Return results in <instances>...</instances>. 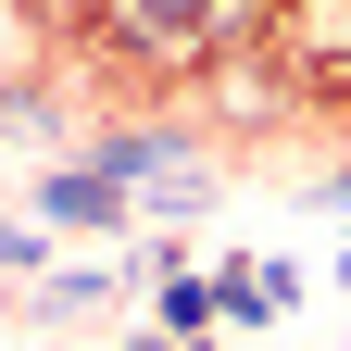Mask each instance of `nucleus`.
I'll return each instance as SVG.
<instances>
[{
	"mask_svg": "<svg viewBox=\"0 0 351 351\" xmlns=\"http://www.w3.org/2000/svg\"><path fill=\"white\" fill-rule=\"evenodd\" d=\"M38 213H51V226H125L138 189H125L113 163H75V176H38Z\"/></svg>",
	"mask_w": 351,
	"mask_h": 351,
	"instance_id": "nucleus-2",
	"label": "nucleus"
},
{
	"mask_svg": "<svg viewBox=\"0 0 351 351\" xmlns=\"http://www.w3.org/2000/svg\"><path fill=\"white\" fill-rule=\"evenodd\" d=\"M314 201H326V213H351V163H339V176H314Z\"/></svg>",
	"mask_w": 351,
	"mask_h": 351,
	"instance_id": "nucleus-4",
	"label": "nucleus"
},
{
	"mask_svg": "<svg viewBox=\"0 0 351 351\" xmlns=\"http://www.w3.org/2000/svg\"><path fill=\"white\" fill-rule=\"evenodd\" d=\"M289 301H301L289 263H239V276H213V314H226V326H263V314H289Z\"/></svg>",
	"mask_w": 351,
	"mask_h": 351,
	"instance_id": "nucleus-3",
	"label": "nucleus"
},
{
	"mask_svg": "<svg viewBox=\"0 0 351 351\" xmlns=\"http://www.w3.org/2000/svg\"><path fill=\"white\" fill-rule=\"evenodd\" d=\"M0 113H13V88H0Z\"/></svg>",
	"mask_w": 351,
	"mask_h": 351,
	"instance_id": "nucleus-5",
	"label": "nucleus"
},
{
	"mask_svg": "<svg viewBox=\"0 0 351 351\" xmlns=\"http://www.w3.org/2000/svg\"><path fill=\"white\" fill-rule=\"evenodd\" d=\"M101 163L138 189V213H201V201H213V176H201L189 138H101Z\"/></svg>",
	"mask_w": 351,
	"mask_h": 351,
	"instance_id": "nucleus-1",
	"label": "nucleus"
}]
</instances>
